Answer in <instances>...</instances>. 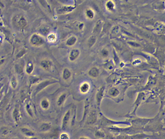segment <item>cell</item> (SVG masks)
Here are the masks:
<instances>
[{"mask_svg":"<svg viewBox=\"0 0 165 139\" xmlns=\"http://www.w3.org/2000/svg\"><path fill=\"white\" fill-rule=\"evenodd\" d=\"M70 118H71V112H70V110H69L66 111V112L65 113L64 115L63 116V118H62L61 124V130H66L67 129L68 126L69 125Z\"/></svg>","mask_w":165,"mask_h":139,"instance_id":"cell-1","label":"cell"},{"mask_svg":"<svg viewBox=\"0 0 165 139\" xmlns=\"http://www.w3.org/2000/svg\"><path fill=\"white\" fill-rule=\"evenodd\" d=\"M57 82H58L57 81H55L54 80H48L44 81L43 82H41L36 86L35 90L34 92V95L35 96L36 94L38 93L39 92L42 91L48 86Z\"/></svg>","mask_w":165,"mask_h":139,"instance_id":"cell-2","label":"cell"},{"mask_svg":"<svg viewBox=\"0 0 165 139\" xmlns=\"http://www.w3.org/2000/svg\"><path fill=\"white\" fill-rule=\"evenodd\" d=\"M30 43L35 47H39L44 43L43 38L37 34H34L30 39Z\"/></svg>","mask_w":165,"mask_h":139,"instance_id":"cell-3","label":"cell"},{"mask_svg":"<svg viewBox=\"0 0 165 139\" xmlns=\"http://www.w3.org/2000/svg\"><path fill=\"white\" fill-rule=\"evenodd\" d=\"M105 87L104 86H102L98 90L95 96V100H96V102L97 105V107L99 108L100 106L101 105V102L102 101V99H103V97L104 96V92Z\"/></svg>","mask_w":165,"mask_h":139,"instance_id":"cell-4","label":"cell"},{"mask_svg":"<svg viewBox=\"0 0 165 139\" xmlns=\"http://www.w3.org/2000/svg\"><path fill=\"white\" fill-rule=\"evenodd\" d=\"M97 117L95 111H94V110H92L88 114L87 118L86 123L89 125H93L96 122L97 120Z\"/></svg>","mask_w":165,"mask_h":139,"instance_id":"cell-5","label":"cell"},{"mask_svg":"<svg viewBox=\"0 0 165 139\" xmlns=\"http://www.w3.org/2000/svg\"><path fill=\"white\" fill-rule=\"evenodd\" d=\"M145 94L143 92H140L138 93L137 98L134 103V110L133 112V113L135 112L138 107L140 105L141 103L145 99Z\"/></svg>","mask_w":165,"mask_h":139,"instance_id":"cell-6","label":"cell"},{"mask_svg":"<svg viewBox=\"0 0 165 139\" xmlns=\"http://www.w3.org/2000/svg\"><path fill=\"white\" fill-rule=\"evenodd\" d=\"M20 131L25 137L30 138L35 136L34 132L30 128L26 127H23L20 128Z\"/></svg>","mask_w":165,"mask_h":139,"instance_id":"cell-7","label":"cell"},{"mask_svg":"<svg viewBox=\"0 0 165 139\" xmlns=\"http://www.w3.org/2000/svg\"><path fill=\"white\" fill-rule=\"evenodd\" d=\"M12 117L15 123L18 124L21 119V114L19 110L17 108H15L12 112Z\"/></svg>","mask_w":165,"mask_h":139,"instance_id":"cell-8","label":"cell"},{"mask_svg":"<svg viewBox=\"0 0 165 139\" xmlns=\"http://www.w3.org/2000/svg\"><path fill=\"white\" fill-rule=\"evenodd\" d=\"M52 128L51 123L50 122H43L39 126V130L41 132H46L50 131Z\"/></svg>","mask_w":165,"mask_h":139,"instance_id":"cell-9","label":"cell"},{"mask_svg":"<svg viewBox=\"0 0 165 139\" xmlns=\"http://www.w3.org/2000/svg\"><path fill=\"white\" fill-rule=\"evenodd\" d=\"M108 94L112 98H116L119 96L120 94V91L119 89L116 87H111L108 90Z\"/></svg>","mask_w":165,"mask_h":139,"instance_id":"cell-10","label":"cell"},{"mask_svg":"<svg viewBox=\"0 0 165 139\" xmlns=\"http://www.w3.org/2000/svg\"><path fill=\"white\" fill-rule=\"evenodd\" d=\"M79 54H80L79 51L77 49H74L72 50L71 51L69 54V56L70 60L71 61H74L78 57Z\"/></svg>","mask_w":165,"mask_h":139,"instance_id":"cell-11","label":"cell"},{"mask_svg":"<svg viewBox=\"0 0 165 139\" xmlns=\"http://www.w3.org/2000/svg\"><path fill=\"white\" fill-rule=\"evenodd\" d=\"M75 9V7L72 6H65L60 8L58 10V14H64L68 12H70Z\"/></svg>","mask_w":165,"mask_h":139,"instance_id":"cell-12","label":"cell"},{"mask_svg":"<svg viewBox=\"0 0 165 139\" xmlns=\"http://www.w3.org/2000/svg\"><path fill=\"white\" fill-rule=\"evenodd\" d=\"M89 108H90V105L89 102L88 101H86L85 102V106H84V112L83 114V117L82 120L80 121V123H82L86 119V118L87 117L88 114L89 113Z\"/></svg>","mask_w":165,"mask_h":139,"instance_id":"cell-13","label":"cell"},{"mask_svg":"<svg viewBox=\"0 0 165 139\" xmlns=\"http://www.w3.org/2000/svg\"><path fill=\"white\" fill-rule=\"evenodd\" d=\"M17 24L18 27L22 28H24L26 27V26L27 25V22L26 21V19L24 18V17L22 16L17 20Z\"/></svg>","mask_w":165,"mask_h":139,"instance_id":"cell-14","label":"cell"},{"mask_svg":"<svg viewBox=\"0 0 165 139\" xmlns=\"http://www.w3.org/2000/svg\"><path fill=\"white\" fill-rule=\"evenodd\" d=\"M88 74H89V75H90L91 77L95 78V77H97L99 75V70L97 68H96L95 67H93L92 69L90 70Z\"/></svg>","mask_w":165,"mask_h":139,"instance_id":"cell-15","label":"cell"},{"mask_svg":"<svg viewBox=\"0 0 165 139\" xmlns=\"http://www.w3.org/2000/svg\"><path fill=\"white\" fill-rule=\"evenodd\" d=\"M66 97H67V94L66 93L61 94V95L59 97L57 102V104L58 106H61V105L63 104V103L66 100Z\"/></svg>","mask_w":165,"mask_h":139,"instance_id":"cell-16","label":"cell"},{"mask_svg":"<svg viewBox=\"0 0 165 139\" xmlns=\"http://www.w3.org/2000/svg\"><path fill=\"white\" fill-rule=\"evenodd\" d=\"M89 89H90V85L87 83H83L80 87V91L83 94L87 93Z\"/></svg>","mask_w":165,"mask_h":139,"instance_id":"cell-17","label":"cell"},{"mask_svg":"<svg viewBox=\"0 0 165 139\" xmlns=\"http://www.w3.org/2000/svg\"><path fill=\"white\" fill-rule=\"evenodd\" d=\"M41 66L44 69L49 70L51 67V64L50 61L45 60L41 62Z\"/></svg>","mask_w":165,"mask_h":139,"instance_id":"cell-18","label":"cell"},{"mask_svg":"<svg viewBox=\"0 0 165 139\" xmlns=\"http://www.w3.org/2000/svg\"><path fill=\"white\" fill-rule=\"evenodd\" d=\"M94 136L96 138L98 139H103L105 137V134L103 131L101 129L97 130L94 133Z\"/></svg>","mask_w":165,"mask_h":139,"instance_id":"cell-19","label":"cell"},{"mask_svg":"<svg viewBox=\"0 0 165 139\" xmlns=\"http://www.w3.org/2000/svg\"><path fill=\"white\" fill-rule=\"evenodd\" d=\"M106 8L109 11H113L115 8V4L112 1H108L106 4Z\"/></svg>","mask_w":165,"mask_h":139,"instance_id":"cell-20","label":"cell"},{"mask_svg":"<svg viewBox=\"0 0 165 139\" xmlns=\"http://www.w3.org/2000/svg\"><path fill=\"white\" fill-rule=\"evenodd\" d=\"M41 106L44 110L48 109L50 107V102L47 99H43L41 101L40 103Z\"/></svg>","mask_w":165,"mask_h":139,"instance_id":"cell-21","label":"cell"},{"mask_svg":"<svg viewBox=\"0 0 165 139\" xmlns=\"http://www.w3.org/2000/svg\"><path fill=\"white\" fill-rule=\"evenodd\" d=\"M71 72H70V71L68 69L66 68L63 71V78L65 80H66L70 78V77L71 76Z\"/></svg>","mask_w":165,"mask_h":139,"instance_id":"cell-22","label":"cell"},{"mask_svg":"<svg viewBox=\"0 0 165 139\" xmlns=\"http://www.w3.org/2000/svg\"><path fill=\"white\" fill-rule=\"evenodd\" d=\"M77 42V38L75 36H72L69 38L66 41V45L68 46H72L75 44Z\"/></svg>","mask_w":165,"mask_h":139,"instance_id":"cell-23","label":"cell"},{"mask_svg":"<svg viewBox=\"0 0 165 139\" xmlns=\"http://www.w3.org/2000/svg\"><path fill=\"white\" fill-rule=\"evenodd\" d=\"M25 109H26V112H27L28 115L30 117L33 118V112L32 107H31V104L30 103H27L26 104V105H25Z\"/></svg>","mask_w":165,"mask_h":139,"instance_id":"cell-24","label":"cell"},{"mask_svg":"<svg viewBox=\"0 0 165 139\" xmlns=\"http://www.w3.org/2000/svg\"><path fill=\"white\" fill-rule=\"evenodd\" d=\"M102 27V23L101 21H98L97 23H96V25L94 28V32L95 35L99 34V32L101 31V28Z\"/></svg>","mask_w":165,"mask_h":139,"instance_id":"cell-25","label":"cell"},{"mask_svg":"<svg viewBox=\"0 0 165 139\" xmlns=\"http://www.w3.org/2000/svg\"><path fill=\"white\" fill-rule=\"evenodd\" d=\"M96 40V36L94 35H92L91 37L90 38L89 40V46L90 47H92L93 45H94V44L95 43Z\"/></svg>","mask_w":165,"mask_h":139,"instance_id":"cell-26","label":"cell"},{"mask_svg":"<svg viewBox=\"0 0 165 139\" xmlns=\"http://www.w3.org/2000/svg\"><path fill=\"white\" fill-rule=\"evenodd\" d=\"M33 70V66L32 63H29L28 64L26 68V73L28 74H30L32 73Z\"/></svg>","mask_w":165,"mask_h":139,"instance_id":"cell-27","label":"cell"},{"mask_svg":"<svg viewBox=\"0 0 165 139\" xmlns=\"http://www.w3.org/2000/svg\"><path fill=\"white\" fill-rule=\"evenodd\" d=\"M86 16L88 17V18L92 19L94 17V13L93 11H92L91 9H88L86 10Z\"/></svg>","mask_w":165,"mask_h":139,"instance_id":"cell-28","label":"cell"},{"mask_svg":"<svg viewBox=\"0 0 165 139\" xmlns=\"http://www.w3.org/2000/svg\"><path fill=\"white\" fill-rule=\"evenodd\" d=\"M60 139H70V136L69 134L66 132H62L59 136Z\"/></svg>","mask_w":165,"mask_h":139,"instance_id":"cell-29","label":"cell"},{"mask_svg":"<svg viewBox=\"0 0 165 139\" xmlns=\"http://www.w3.org/2000/svg\"><path fill=\"white\" fill-rule=\"evenodd\" d=\"M48 39L50 42H54L56 40V37L55 34L52 33V34H50L48 35Z\"/></svg>","mask_w":165,"mask_h":139,"instance_id":"cell-30","label":"cell"},{"mask_svg":"<svg viewBox=\"0 0 165 139\" xmlns=\"http://www.w3.org/2000/svg\"><path fill=\"white\" fill-rule=\"evenodd\" d=\"M11 86L13 88H15L17 86V82L16 79L15 78H13L11 80Z\"/></svg>","mask_w":165,"mask_h":139,"instance_id":"cell-31","label":"cell"},{"mask_svg":"<svg viewBox=\"0 0 165 139\" xmlns=\"http://www.w3.org/2000/svg\"><path fill=\"white\" fill-rule=\"evenodd\" d=\"M106 66V69H107L108 70H111L113 68V65L112 63V62H110V61H109L108 63H107Z\"/></svg>","mask_w":165,"mask_h":139,"instance_id":"cell-32","label":"cell"},{"mask_svg":"<svg viewBox=\"0 0 165 139\" xmlns=\"http://www.w3.org/2000/svg\"><path fill=\"white\" fill-rule=\"evenodd\" d=\"M101 54L103 57H107L109 55V51L106 49H103L101 51Z\"/></svg>","mask_w":165,"mask_h":139,"instance_id":"cell-33","label":"cell"},{"mask_svg":"<svg viewBox=\"0 0 165 139\" xmlns=\"http://www.w3.org/2000/svg\"><path fill=\"white\" fill-rule=\"evenodd\" d=\"M8 129L7 128H1V134L2 135H6V134L8 133Z\"/></svg>","mask_w":165,"mask_h":139,"instance_id":"cell-34","label":"cell"},{"mask_svg":"<svg viewBox=\"0 0 165 139\" xmlns=\"http://www.w3.org/2000/svg\"><path fill=\"white\" fill-rule=\"evenodd\" d=\"M79 139H90V138H89L88 137H85V136H81L80 137Z\"/></svg>","mask_w":165,"mask_h":139,"instance_id":"cell-35","label":"cell"},{"mask_svg":"<svg viewBox=\"0 0 165 139\" xmlns=\"http://www.w3.org/2000/svg\"><path fill=\"white\" fill-rule=\"evenodd\" d=\"M83 26V24L82 23V24H80L79 25V29H81L82 28Z\"/></svg>","mask_w":165,"mask_h":139,"instance_id":"cell-36","label":"cell"},{"mask_svg":"<svg viewBox=\"0 0 165 139\" xmlns=\"http://www.w3.org/2000/svg\"><path fill=\"white\" fill-rule=\"evenodd\" d=\"M29 139H38L37 137H35V136L34 137H32V138H30Z\"/></svg>","mask_w":165,"mask_h":139,"instance_id":"cell-37","label":"cell"},{"mask_svg":"<svg viewBox=\"0 0 165 139\" xmlns=\"http://www.w3.org/2000/svg\"><path fill=\"white\" fill-rule=\"evenodd\" d=\"M163 114H165V109H164V111H163Z\"/></svg>","mask_w":165,"mask_h":139,"instance_id":"cell-38","label":"cell"},{"mask_svg":"<svg viewBox=\"0 0 165 139\" xmlns=\"http://www.w3.org/2000/svg\"></svg>","mask_w":165,"mask_h":139,"instance_id":"cell-39","label":"cell"}]
</instances>
